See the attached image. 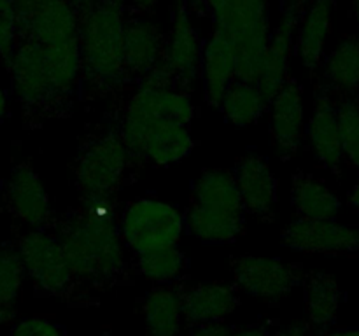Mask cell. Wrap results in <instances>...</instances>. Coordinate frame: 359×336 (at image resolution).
Returning a JSON list of instances; mask_svg holds the SVG:
<instances>
[{
	"label": "cell",
	"mask_w": 359,
	"mask_h": 336,
	"mask_svg": "<svg viewBox=\"0 0 359 336\" xmlns=\"http://www.w3.org/2000/svg\"><path fill=\"white\" fill-rule=\"evenodd\" d=\"M191 93L170 88L135 86L111 102L107 115L118 125L132 153L144 163L170 167L195 147Z\"/></svg>",
	"instance_id": "1"
},
{
	"label": "cell",
	"mask_w": 359,
	"mask_h": 336,
	"mask_svg": "<svg viewBox=\"0 0 359 336\" xmlns=\"http://www.w3.org/2000/svg\"><path fill=\"white\" fill-rule=\"evenodd\" d=\"M6 63L27 128L72 115L81 84L79 38L58 44L20 41Z\"/></svg>",
	"instance_id": "2"
},
{
	"label": "cell",
	"mask_w": 359,
	"mask_h": 336,
	"mask_svg": "<svg viewBox=\"0 0 359 336\" xmlns=\"http://www.w3.org/2000/svg\"><path fill=\"white\" fill-rule=\"evenodd\" d=\"M62 241L76 287L107 290L128 279L125 241L114 206L81 203L58 217L53 230Z\"/></svg>",
	"instance_id": "3"
},
{
	"label": "cell",
	"mask_w": 359,
	"mask_h": 336,
	"mask_svg": "<svg viewBox=\"0 0 359 336\" xmlns=\"http://www.w3.org/2000/svg\"><path fill=\"white\" fill-rule=\"evenodd\" d=\"M126 0H91L79 13V100H116L130 91L123 69Z\"/></svg>",
	"instance_id": "4"
},
{
	"label": "cell",
	"mask_w": 359,
	"mask_h": 336,
	"mask_svg": "<svg viewBox=\"0 0 359 336\" xmlns=\"http://www.w3.org/2000/svg\"><path fill=\"white\" fill-rule=\"evenodd\" d=\"M144 164L125 142L114 119L104 114L88 125L77 144L72 178L79 202L116 206L118 195L137 181Z\"/></svg>",
	"instance_id": "5"
},
{
	"label": "cell",
	"mask_w": 359,
	"mask_h": 336,
	"mask_svg": "<svg viewBox=\"0 0 359 336\" xmlns=\"http://www.w3.org/2000/svg\"><path fill=\"white\" fill-rule=\"evenodd\" d=\"M245 210L233 172L205 170L191 188L184 219L186 230L203 244H233L245 231Z\"/></svg>",
	"instance_id": "6"
},
{
	"label": "cell",
	"mask_w": 359,
	"mask_h": 336,
	"mask_svg": "<svg viewBox=\"0 0 359 336\" xmlns=\"http://www.w3.org/2000/svg\"><path fill=\"white\" fill-rule=\"evenodd\" d=\"M212 28L223 31L237 52V77L258 84L265 69L270 35L269 0H228L210 14Z\"/></svg>",
	"instance_id": "7"
},
{
	"label": "cell",
	"mask_w": 359,
	"mask_h": 336,
	"mask_svg": "<svg viewBox=\"0 0 359 336\" xmlns=\"http://www.w3.org/2000/svg\"><path fill=\"white\" fill-rule=\"evenodd\" d=\"M203 41L193 24V16L184 0H174L172 23L167 30V48L158 69L139 86H156L193 93L202 79Z\"/></svg>",
	"instance_id": "8"
},
{
	"label": "cell",
	"mask_w": 359,
	"mask_h": 336,
	"mask_svg": "<svg viewBox=\"0 0 359 336\" xmlns=\"http://www.w3.org/2000/svg\"><path fill=\"white\" fill-rule=\"evenodd\" d=\"M118 224L123 241L135 255L175 247L186 230L184 214L170 203L151 196L126 202Z\"/></svg>",
	"instance_id": "9"
},
{
	"label": "cell",
	"mask_w": 359,
	"mask_h": 336,
	"mask_svg": "<svg viewBox=\"0 0 359 336\" xmlns=\"http://www.w3.org/2000/svg\"><path fill=\"white\" fill-rule=\"evenodd\" d=\"M16 245L39 296L69 298L76 293L74 272L55 231L27 230L18 234Z\"/></svg>",
	"instance_id": "10"
},
{
	"label": "cell",
	"mask_w": 359,
	"mask_h": 336,
	"mask_svg": "<svg viewBox=\"0 0 359 336\" xmlns=\"http://www.w3.org/2000/svg\"><path fill=\"white\" fill-rule=\"evenodd\" d=\"M235 286L252 298L277 303L290 296L304 282L305 272L300 265L284 262L277 258L242 254L231 258Z\"/></svg>",
	"instance_id": "11"
},
{
	"label": "cell",
	"mask_w": 359,
	"mask_h": 336,
	"mask_svg": "<svg viewBox=\"0 0 359 336\" xmlns=\"http://www.w3.org/2000/svg\"><path fill=\"white\" fill-rule=\"evenodd\" d=\"M7 212L27 230H55L58 216L41 177L30 163H18L4 186Z\"/></svg>",
	"instance_id": "12"
},
{
	"label": "cell",
	"mask_w": 359,
	"mask_h": 336,
	"mask_svg": "<svg viewBox=\"0 0 359 336\" xmlns=\"http://www.w3.org/2000/svg\"><path fill=\"white\" fill-rule=\"evenodd\" d=\"M165 48L167 31L161 30L151 16L128 10L123 34V69L130 90L139 86L158 69L165 56Z\"/></svg>",
	"instance_id": "13"
},
{
	"label": "cell",
	"mask_w": 359,
	"mask_h": 336,
	"mask_svg": "<svg viewBox=\"0 0 359 336\" xmlns=\"http://www.w3.org/2000/svg\"><path fill=\"white\" fill-rule=\"evenodd\" d=\"M270 140L283 161H291L300 150L307 135L304 88L290 74L286 83L273 94L269 105Z\"/></svg>",
	"instance_id": "14"
},
{
	"label": "cell",
	"mask_w": 359,
	"mask_h": 336,
	"mask_svg": "<svg viewBox=\"0 0 359 336\" xmlns=\"http://www.w3.org/2000/svg\"><path fill=\"white\" fill-rule=\"evenodd\" d=\"M312 0H286L280 9L279 23L276 28H272L265 69H263L262 79L258 80L259 90L269 102L291 74L290 63L294 52V44H297L298 28Z\"/></svg>",
	"instance_id": "15"
},
{
	"label": "cell",
	"mask_w": 359,
	"mask_h": 336,
	"mask_svg": "<svg viewBox=\"0 0 359 336\" xmlns=\"http://www.w3.org/2000/svg\"><path fill=\"white\" fill-rule=\"evenodd\" d=\"M16 9L20 41L58 44L79 38V14L67 0H39Z\"/></svg>",
	"instance_id": "16"
},
{
	"label": "cell",
	"mask_w": 359,
	"mask_h": 336,
	"mask_svg": "<svg viewBox=\"0 0 359 336\" xmlns=\"http://www.w3.org/2000/svg\"><path fill=\"white\" fill-rule=\"evenodd\" d=\"M283 245L305 254H351L359 251V226L337 219H294L280 234Z\"/></svg>",
	"instance_id": "17"
},
{
	"label": "cell",
	"mask_w": 359,
	"mask_h": 336,
	"mask_svg": "<svg viewBox=\"0 0 359 336\" xmlns=\"http://www.w3.org/2000/svg\"><path fill=\"white\" fill-rule=\"evenodd\" d=\"M231 172L249 216L265 224L273 223L279 202V181L269 160L259 153L249 150L235 160Z\"/></svg>",
	"instance_id": "18"
},
{
	"label": "cell",
	"mask_w": 359,
	"mask_h": 336,
	"mask_svg": "<svg viewBox=\"0 0 359 336\" xmlns=\"http://www.w3.org/2000/svg\"><path fill=\"white\" fill-rule=\"evenodd\" d=\"M307 139L316 160L335 177L344 170V149L340 136L337 102L319 80H314V107L307 121Z\"/></svg>",
	"instance_id": "19"
},
{
	"label": "cell",
	"mask_w": 359,
	"mask_h": 336,
	"mask_svg": "<svg viewBox=\"0 0 359 336\" xmlns=\"http://www.w3.org/2000/svg\"><path fill=\"white\" fill-rule=\"evenodd\" d=\"M337 0H312L302 20L294 44V55L314 83L326 58V44L332 34Z\"/></svg>",
	"instance_id": "20"
},
{
	"label": "cell",
	"mask_w": 359,
	"mask_h": 336,
	"mask_svg": "<svg viewBox=\"0 0 359 336\" xmlns=\"http://www.w3.org/2000/svg\"><path fill=\"white\" fill-rule=\"evenodd\" d=\"M241 304V289L223 282H203L182 290V314L191 328L223 324Z\"/></svg>",
	"instance_id": "21"
},
{
	"label": "cell",
	"mask_w": 359,
	"mask_h": 336,
	"mask_svg": "<svg viewBox=\"0 0 359 336\" xmlns=\"http://www.w3.org/2000/svg\"><path fill=\"white\" fill-rule=\"evenodd\" d=\"M237 52L230 38L217 28H212L203 41L202 83L205 104L219 108L224 94L237 80Z\"/></svg>",
	"instance_id": "22"
},
{
	"label": "cell",
	"mask_w": 359,
	"mask_h": 336,
	"mask_svg": "<svg viewBox=\"0 0 359 336\" xmlns=\"http://www.w3.org/2000/svg\"><path fill=\"white\" fill-rule=\"evenodd\" d=\"M316 80L328 90L337 104L359 98V35L351 34L340 38L326 55Z\"/></svg>",
	"instance_id": "23"
},
{
	"label": "cell",
	"mask_w": 359,
	"mask_h": 336,
	"mask_svg": "<svg viewBox=\"0 0 359 336\" xmlns=\"http://www.w3.org/2000/svg\"><path fill=\"white\" fill-rule=\"evenodd\" d=\"M305 322L316 336H326L335 324L344 293L335 276L325 272H307L304 276Z\"/></svg>",
	"instance_id": "24"
},
{
	"label": "cell",
	"mask_w": 359,
	"mask_h": 336,
	"mask_svg": "<svg viewBox=\"0 0 359 336\" xmlns=\"http://www.w3.org/2000/svg\"><path fill=\"white\" fill-rule=\"evenodd\" d=\"M291 206L297 219H337L342 209L339 196L311 172L298 170L291 175Z\"/></svg>",
	"instance_id": "25"
},
{
	"label": "cell",
	"mask_w": 359,
	"mask_h": 336,
	"mask_svg": "<svg viewBox=\"0 0 359 336\" xmlns=\"http://www.w3.org/2000/svg\"><path fill=\"white\" fill-rule=\"evenodd\" d=\"M146 321V336H179L184 314H182V290L170 286H158L146 294L142 301Z\"/></svg>",
	"instance_id": "26"
},
{
	"label": "cell",
	"mask_w": 359,
	"mask_h": 336,
	"mask_svg": "<svg viewBox=\"0 0 359 336\" xmlns=\"http://www.w3.org/2000/svg\"><path fill=\"white\" fill-rule=\"evenodd\" d=\"M269 105L270 102L262 93L258 84L237 79L224 94L219 111L230 125L245 128L256 125L269 111Z\"/></svg>",
	"instance_id": "27"
},
{
	"label": "cell",
	"mask_w": 359,
	"mask_h": 336,
	"mask_svg": "<svg viewBox=\"0 0 359 336\" xmlns=\"http://www.w3.org/2000/svg\"><path fill=\"white\" fill-rule=\"evenodd\" d=\"M188 266V255L177 245L135 255L137 272L158 286H170L181 280Z\"/></svg>",
	"instance_id": "28"
},
{
	"label": "cell",
	"mask_w": 359,
	"mask_h": 336,
	"mask_svg": "<svg viewBox=\"0 0 359 336\" xmlns=\"http://www.w3.org/2000/svg\"><path fill=\"white\" fill-rule=\"evenodd\" d=\"M25 272L27 270L16 241L0 244V307H14L20 298Z\"/></svg>",
	"instance_id": "29"
},
{
	"label": "cell",
	"mask_w": 359,
	"mask_h": 336,
	"mask_svg": "<svg viewBox=\"0 0 359 336\" xmlns=\"http://www.w3.org/2000/svg\"><path fill=\"white\" fill-rule=\"evenodd\" d=\"M346 163L359 172V98L337 104Z\"/></svg>",
	"instance_id": "30"
},
{
	"label": "cell",
	"mask_w": 359,
	"mask_h": 336,
	"mask_svg": "<svg viewBox=\"0 0 359 336\" xmlns=\"http://www.w3.org/2000/svg\"><path fill=\"white\" fill-rule=\"evenodd\" d=\"M18 9L14 0H0V58H11L18 46Z\"/></svg>",
	"instance_id": "31"
},
{
	"label": "cell",
	"mask_w": 359,
	"mask_h": 336,
	"mask_svg": "<svg viewBox=\"0 0 359 336\" xmlns=\"http://www.w3.org/2000/svg\"><path fill=\"white\" fill-rule=\"evenodd\" d=\"M11 336H67V332L51 318L28 317L14 324Z\"/></svg>",
	"instance_id": "32"
},
{
	"label": "cell",
	"mask_w": 359,
	"mask_h": 336,
	"mask_svg": "<svg viewBox=\"0 0 359 336\" xmlns=\"http://www.w3.org/2000/svg\"><path fill=\"white\" fill-rule=\"evenodd\" d=\"M231 328L224 324H210V326H198L191 328V332L188 336H228Z\"/></svg>",
	"instance_id": "33"
},
{
	"label": "cell",
	"mask_w": 359,
	"mask_h": 336,
	"mask_svg": "<svg viewBox=\"0 0 359 336\" xmlns=\"http://www.w3.org/2000/svg\"><path fill=\"white\" fill-rule=\"evenodd\" d=\"M130 10L133 13H139L142 16H151L154 13L158 6L161 4V0H126Z\"/></svg>",
	"instance_id": "34"
},
{
	"label": "cell",
	"mask_w": 359,
	"mask_h": 336,
	"mask_svg": "<svg viewBox=\"0 0 359 336\" xmlns=\"http://www.w3.org/2000/svg\"><path fill=\"white\" fill-rule=\"evenodd\" d=\"M307 322H293V324L283 326L270 336H307L309 335Z\"/></svg>",
	"instance_id": "35"
},
{
	"label": "cell",
	"mask_w": 359,
	"mask_h": 336,
	"mask_svg": "<svg viewBox=\"0 0 359 336\" xmlns=\"http://www.w3.org/2000/svg\"><path fill=\"white\" fill-rule=\"evenodd\" d=\"M189 13L195 18H210V9L207 0H184Z\"/></svg>",
	"instance_id": "36"
},
{
	"label": "cell",
	"mask_w": 359,
	"mask_h": 336,
	"mask_svg": "<svg viewBox=\"0 0 359 336\" xmlns=\"http://www.w3.org/2000/svg\"><path fill=\"white\" fill-rule=\"evenodd\" d=\"M228 336H269L265 328L262 326H252V328H242V329H231Z\"/></svg>",
	"instance_id": "37"
},
{
	"label": "cell",
	"mask_w": 359,
	"mask_h": 336,
	"mask_svg": "<svg viewBox=\"0 0 359 336\" xmlns=\"http://www.w3.org/2000/svg\"><path fill=\"white\" fill-rule=\"evenodd\" d=\"M349 205L353 206L354 212L359 216V178L356 181V184L353 186V189L349 191Z\"/></svg>",
	"instance_id": "38"
},
{
	"label": "cell",
	"mask_w": 359,
	"mask_h": 336,
	"mask_svg": "<svg viewBox=\"0 0 359 336\" xmlns=\"http://www.w3.org/2000/svg\"><path fill=\"white\" fill-rule=\"evenodd\" d=\"M326 336H359V328H340L330 331Z\"/></svg>",
	"instance_id": "39"
},
{
	"label": "cell",
	"mask_w": 359,
	"mask_h": 336,
	"mask_svg": "<svg viewBox=\"0 0 359 336\" xmlns=\"http://www.w3.org/2000/svg\"><path fill=\"white\" fill-rule=\"evenodd\" d=\"M6 115H7V93L2 88V84H0V125L4 122Z\"/></svg>",
	"instance_id": "40"
},
{
	"label": "cell",
	"mask_w": 359,
	"mask_h": 336,
	"mask_svg": "<svg viewBox=\"0 0 359 336\" xmlns=\"http://www.w3.org/2000/svg\"><path fill=\"white\" fill-rule=\"evenodd\" d=\"M13 315H14L13 308L0 307V329H2V326L6 324V322H9L11 318H13Z\"/></svg>",
	"instance_id": "41"
},
{
	"label": "cell",
	"mask_w": 359,
	"mask_h": 336,
	"mask_svg": "<svg viewBox=\"0 0 359 336\" xmlns=\"http://www.w3.org/2000/svg\"><path fill=\"white\" fill-rule=\"evenodd\" d=\"M67 2H69V4H70V6H72V7H74V9H76V10H77V14H79V13H81V10H83V9H84V7H86V6H88V4H90V2H91V0H67Z\"/></svg>",
	"instance_id": "42"
},
{
	"label": "cell",
	"mask_w": 359,
	"mask_h": 336,
	"mask_svg": "<svg viewBox=\"0 0 359 336\" xmlns=\"http://www.w3.org/2000/svg\"><path fill=\"white\" fill-rule=\"evenodd\" d=\"M351 4V10H353V16L356 20L358 27H359V0H349Z\"/></svg>",
	"instance_id": "43"
},
{
	"label": "cell",
	"mask_w": 359,
	"mask_h": 336,
	"mask_svg": "<svg viewBox=\"0 0 359 336\" xmlns=\"http://www.w3.org/2000/svg\"><path fill=\"white\" fill-rule=\"evenodd\" d=\"M14 2H16V6H28V4L39 2V0H14Z\"/></svg>",
	"instance_id": "44"
}]
</instances>
